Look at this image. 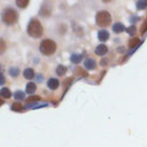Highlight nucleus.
Masks as SVG:
<instances>
[{"label": "nucleus", "instance_id": "obj_1", "mask_svg": "<svg viewBox=\"0 0 147 147\" xmlns=\"http://www.w3.org/2000/svg\"><path fill=\"white\" fill-rule=\"evenodd\" d=\"M27 32L31 37L37 38L40 37L43 34V27L40 25V22L36 19H31L27 28Z\"/></svg>", "mask_w": 147, "mask_h": 147}, {"label": "nucleus", "instance_id": "obj_2", "mask_svg": "<svg viewBox=\"0 0 147 147\" xmlns=\"http://www.w3.org/2000/svg\"><path fill=\"white\" fill-rule=\"evenodd\" d=\"M57 50V44L52 40H43L40 44V51L44 55H51Z\"/></svg>", "mask_w": 147, "mask_h": 147}, {"label": "nucleus", "instance_id": "obj_3", "mask_svg": "<svg viewBox=\"0 0 147 147\" xmlns=\"http://www.w3.org/2000/svg\"><path fill=\"white\" fill-rule=\"evenodd\" d=\"M111 22H112V17H111L110 13L108 11H99L96 14V24L101 28H107L110 26Z\"/></svg>", "mask_w": 147, "mask_h": 147}, {"label": "nucleus", "instance_id": "obj_4", "mask_svg": "<svg viewBox=\"0 0 147 147\" xmlns=\"http://www.w3.org/2000/svg\"><path fill=\"white\" fill-rule=\"evenodd\" d=\"M18 19V14L12 7H7L2 13V22L7 25H14Z\"/></svg>", "mask_w": 147, "mask_h": 147}, {"label": "nucleus", "instance_id": "obj_5", "mask_svg": "<svg viewBox=\"0 0 147 147\" xmlns=\"http://www.w3.org/2000/svg\"><path fill=\"white\" fill-rule=\"evenodd\" d=\"M83 65L88 70H92L96 68V61L92 58H88V59H85L84 62H83Z\"/></svg>", "mask_w": 147, "mask_h": 147}, {"label": "nucleus", "instance_id": "obj_6", "mask_svg": "<svg viewBox=\"0 0 147 147\" xmlns=\"http://www.w3.org/2000/svg\"><path fill=\"white\" fill-rule=\"evenodd\" d=\"M97 37H98V40H99L100 42H107V40H109V37H110V34H109V32H108L106 29H102L98 31Z\"/></svg>", "mask_w": 147, "mask_h": 147}, {"label": "nucleus", "instance_id": "obj_7", "mask_svg": "<svg viewBox=\"0 0 147 147\" xmlns=\"http://www.w3.org/2000/svg\"><path fill=\"white\" fill-rule=\"evenodd\" d=\"M59 85H60V82L57 78H50V79L47 81V86L50 88V90H52V91L57 90V88H59Z\"/></svg>", "mask_w": 147, "mask_h": 147}, {"label": "nucleus", "instance_id": "obj_8", "mask_svg": "<svg viewBox=\"0 0 147 147\" xmlns=\"http://www.w3.org/2000/svg\"><path fill=\"white\" fill-rule=\"evenodd\" d=\"M107 52H108V47L106 46V45H103V44L98 45V46L95 48V53L97 55L102 57V55H107Z\"/></svg>", "mask_w": 147, "mask_h": 147}, {"label": "nucleus", "instance_id": "obj_9", "mask_svg": "<svg viewBox=\"0 0 147 147\" xmlns=\"http://www.w3.org/2000/svg\"><path fill=\"white\" fill-rule=\"evenodd\" d=\"M126 29L127 28L121 22H115L113 26H112V30H113L114 33H121L123 31H126Z\"/></svg>", "mask_w": 147, "mask_h": 147}, {"label": "nucleus", "instance_id": "obj_10", "mask_svg": "<svg viewBox=\"0 0 147 147\" xmlns=\"http://www.w3.org/2000/svg\"><path fill=\"white\" fill-rule=\"evenodd\" d=\"M22 74H24V77L26 78V79L31 80V79L34 77V69L31 68V67H28V68H26V69L24 70Z\"/></svg>", "mask_w": 147, "mask_h": 147}, {"label": "nucleus", "instance_id": "obj_11", "mask_svg": "<svg viewBox=\"0 0 147 147\" xmlns=\"http://www.w3.org/2000/svg\"><path fill=\"white\" fill-rule=\"evenodd\" d=\"M81 60H82V55H79V53H73L70 57V62L74 63V64L80 63Z\"/></svg>", "mask_w": 147, "mask_h": 147}, {"label": "nucleus", "instance_id": "obj_12", "mask_svg": "<svg viewBox=\"0 0 147 147\" xmlns=\"http://www.w3.org/2000/svg\"><path fill=\"white\" fill-rule=\"evenodd\" d=\"M35 90H36V85H35V83H33V82L27 83L26 92L28 93V94H33V93L35 92Z\"/></svg>", "mask_w": 147, "mask_h": 147}, {"label": "nucleus", "instance_id": "obj_13", "mask_svg": "<svg viewBox=\"0 0 147 147\" xmlns=\"http://www.w3.org/2000/svg\"><path fill=\"white\" fill-rule=\"evenodd\" d=\"M0 94H1V97L2 98H5V99H9V98H11V91L9 90L7 88H1V92H0Z\"/></svg>", "mask_w": 147, "mask_h": 147}, {"label": "nucleus", "instance_id": "obj_14", "mask_svg": "<svg viewBox=\"0 0 147 147\" xmlns=\"http://www.w3.org/2000/svg\"><path fill=\"white\" fill-rule=\"evenodd\" d=\"M139 44H140V38L139 37H133V38H131V40H129L128 46L130 48H134L136 49L139 46Z\"/></svg>", "mask_w": 147, "mask_h": 147}, {"label": "nucleus", "instance_id": "obj_15", "mask_svg": "<svg viewBox=\"0 0 147 147\" xmlns=\"http://www.w3.org/2000/svg\"><path fill=\"white\" fill-rule=\"evenodd\" d=\"M67 71V68L66 66H64V65H59V66L57 67V69H55V73L58 76H64Z\"/></svg>", "mask_w": 147, "mask_h": 147}, {"label": "nucleus", "instance_id": "obj_16", "mask_svg": "<svg viewBox=\"0 0 147 147\" xmlns=\"http://www.w3.org/2000/svg\"><path fill=\"white\" fill-rule=\"evenodd\" d=\"M9 74H10V76H11L12 78L17 77V76L19 75V69H18V67H11V68L9 69Z\"/></svg>", "mask_w": 147, "mask_h": 147}, {"label": "nucleus", "instance_id": "obj_17", "mask_svg": "<svg viewBox=\"0 0 147 147\" xmlns=\"http://www.w3.org/2000/svg\"><path fill=\"white\" fill-rule=\"evenodd\" d=\"M147 7V0H141L136 2V9L138 10H144Z\"/></svg>", "mask_w": 147, "mask_h": 147}, {"label": "nucleus", "instance_id": "obj_18", "mask_svg": "<svg viewBox=\"0 0 147 147\" xmlns=\"http://www.w3.org/2000/svg\"><path fill=\"white\" fill-rule=\"evenodd\" d=\"M11 109L13 111H15V112H22L24 108H22V106L19 102H14V103H12Z\"/></svg>", "mask_w": 147, "mask_h": 147}, {"label": "nucleus", "instance_id": "obj_19", "mask_svg": "<svg viewBox=\"0 0 147 147\" xmlns=\"http://www.w3.org/2000/svg\"><path fill=\"white\" fill-rule=\"evenodd\" d=\"M14 99L16 100H22L25 99V93L22 91H16L14 93Z\"/></svg>", "mask_w": 147, "mask_h": 147}, {"label": "nucleus", "instance_id": "obj_20", "mask_svg": "<svg viewBox=\"0 0 147 147\" xmlns=\"http://www.w3.org/2000/svg\"><path fill=\"white\" fill-rule=\"evenodd\" d=\"M42 16H49L50 15V9H48V7H46V4H44L43 7H42V9H40V13Z\"/></svg>", "mask_w": 147, "mask_h": 147}, {"label": "nucleus", "instance_id": "obj_21", "mask_svg": "<svg viewBox=\"0 0 147 147\" xmlns=\"http://www.w3.org/2000/svg\"><path fill=\"white\" fill-rule=\"evenodd\" d=\"M16 4H17V7L24 9V7H26L29 4V0H17Z\"/></svg>", "mask_w": 147, "mask_h": 147}, {"label": "nucleus", "instance_id": "obj_22", "mask_svg": "<svg viewBox=\"0 0 147 147\" xmlns=\"http://www.w3.org/2000/svg\"><path fill=\"white\" fill-rule=\"evenodd\" d=\"M126 31H127V33H128L129 35H134V34L136 33V26H130L126 29Z\"/></svg>", "mask_w": 147, "mask_h": 147}, {"label": "nucleus", "instance_id": "obj_23", "mask_svg": "<svg viewBox=\"0 0 147 147\" xmlns=\"http://www.w3.org/2000/svg\"><path fill=\"white\" fill-rule=\"evenodd\" d=\"M40 98V96H30L29 98H27V102L28 103H31V102H34V101H38Z\"/></svg>", "mask_w": 147, "mask_h": 147}, {"label": "nucleus", "instance_id": "obj_24", "mask_svg": "<svg viewBox=\"0 0 147 147\" xmlns=\"http://www.w3.org/2000/svg\"><path fill=\"white\" fill-rule=\"evenodd\" d=\"M76 75H78V76H86L88 74L85 73L84 69H83V68H80V67H77V68H76Z\"/></svg>", "mask_w": 147, "mask_h": 147}, {"label": "nucleus", "instance_id": "obj_25", "mask_svg": "<svg viewBox=\"0 0 147 147\" xmlns=\"http://www.w3.org/2000/svg\"><path fill=\"white\" fill-rule=\"evenodd\" d=\"M99 63H100V66H106L108 64V59H102Z\"/></svg>", "mask_w": 147, "mask_h": 147}, {"label": "nucleus", "instance_id": "obj_26", "mask_svg": "<svg viewBox=\"0 0 147 147\" xmlns=\"http://www.w3.org/2000/svg\"><path fill=\"white\" fill-rule=\"evenodd\" d=\"M140 17H138V16H133V17H131V18H130V22H138V20H140Z\"/></svg>", "mask_w": 147, "mask_h": 147}, {"label": "nucleus", "instance_id": "obj_27", "mask_svg": "<svg viewBox=\"0 0 147 147\" xmlns=\"http://www.w3.org/2000/svg\"><path fill=\"white\" fill-rule=\"evenodd\" d=\"M36 80L38 81V82H42V81H43V77H42L40 75H37V76H36Z\"/></svg>", "mask_w": 147, "mask_h": 147}, {"label": "nucleus", "instance_id": "obj_28", "mask_svg": "<svg viewBox=\"0 0 147 147\" xmlns=\"http://www.w3.org/2000/svg\"><path fill=\"white\" fill-rule=\"evenodd\" d=\"M4 76H3V73H1V84H3L4 83Z\"/></svg>", "mask_w": 147, "mask_h": 147}, {"label": "nucleus", "instance_id": "obj_29", "mask_svg": "<svg viewBox=\"0 0 147 147\" xmlns=\"http://www.w3.org/2000/svg\"><path fill=\"white\" fill-rule=\"evenodd\" d=\"M118 51H125V49H124V48H118Z\"/></svg>", "mask_w": 147, "mask_h": 147}]
</instances>
